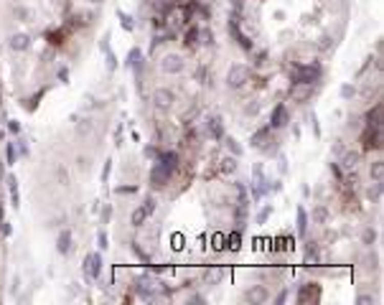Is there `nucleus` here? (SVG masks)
Returning <instances> with one entry per match:
<instances>
[{"label": "nucleus", "mask_w": 384, "mask_h": 305, "mask_svg": "<svg viewBox=\"0 0 384 305\" xmlns=\"http://www.w3.org/2000/svg\"><path fill=\"white\" fill-rule=\"evenodd\" d=\"M249 81V67L244 64H231L229 72H227V86L229 89H239Z\"/></svg>", "instance_id": "nucleus-1"}, {"label": "nucleus", "mask_w": 384, "mask_h": 305, "mask_svg": "<svg viewBox=\"0 0 384 305\" xmlns=\"http://www.w3.org/2000/svg\"><path fill=\"white\" fill-rule=\"evenodd\" d=\"M160 69H163L165 74H183L186 61H183L181 54H165V56L160 59Z\"/></svg>", "instance_id": "nucleus-2"}, {"label": "nucleus", "mask_w": 384, "mask_h": 305, "mask_svg": "<svg viewBox=\"0 0 384 305\" xmlns=\"http://www.w3.org/2000/svg\"><path fill=\"white\" fill-rule=\"evenodd\" d=\"M153 104H155V110H160V112L170 110V104H173V92L165 89V86H158L153 92Z\"/></svg>", "instance_id": "nucleus-3"}, {"label": "nucleus", "mask_w": 384, "mask_h": 305, "mask_svg": "<svg viewBox=\"0 0 384 305\" xmlns=\"http://www.w3.org/2000/svg\"><path fill=\"white\" fill-rule=\"evenodd\" d=\"M173 173L165 168V165H160V163H155L153 168H151V186L153 188H163L165 183H168V178H170Z\"/></svg>", "instance_id": "nucleus-4"}, {"label": "nucleus", "mask_w": 384, "mask_h": 305, "mask_svg": "<svg viewBox=\"0 0 384 305\" xmlns=\"http://www.w3.org/2000/svg\"><path fill=\"white\" fill-rule=\"evenodd\" d=\"M84 275L89 277H99L102 275V254H87L84 257Z\"/></svg>", "instance_id": "nucleus-5"}, {"label": "nucleus", "mask_w": 384, "mask_h": 305, "mask_svg": "<svg viewBox=\"0 0 384 305\" xmlns=\"http://www.w3.org/2000/svg\"><path fill=\"white\" fill-rule=\"evenodd\" d=\"M285 125H288V110H285V104H278L270 117V130H280Z\"/></svg>", "instance_id": "nucleus-6"}, {"label": "nucleus", "mask_w": 384, "mask_h": 305, "mask_svg": "<svg viewBox=\"0 0 384 305\" xmlns=\"http://www.w3.org/2000/svg\"><path fill=\"white\" fill-rule=\"evenodd\" d=\"M8 46H10L13 51L23 54V51H28V49H31V36H28V33H15V36L8 41Z\"/></svg>", "instance_id": "nucleus-7"}, {"label": "nucleus", "mask_w": 384, "mask_h": 305, "mask_svg": "<svg viewBox=\"0 0 384 305\" xmlns=\"http://www.w3.org/2000/svg\"><path fill=\"white\" fill-rule=\"evenodd\" d=\"M229 33L234 36V38H237V43H239V46H242L244 51H252V41H249V38H247V36L242 33V28H239V23H237L234 18L229 20Z\"/></svg>", "instance_id": "nucleus-8"}, {"label": "nucleus", "mask_w": 384, "mask_h": 305, "mask_svg": "<svg viewBox=\"0 0 384 305\" xmlns=\"http://www.w3.org/2000/svg\"><path fill=\"white\" fill-rule=\"evenodd\" d=\"M310 94H313V86H310V84H290V99L306 102Z\"/></svg>", "instance_id": "nucleus-9"}, {"label": "nucleus", "mask_w": 384, "mask_h": 305, "mask_svg": "<svg viewBox=\"0 0 384 305\" xmlns=\"http://www.w3.org/2000/svg\"><path fill=\"white\" fill-rule=\"evenodd\" d=\"M367 127L382 130V104H379V102L374 104V110H369V115H367Z\"/></svg>", "instance_id": "nucleus-10"}, {"label": "nucleus", "mask_w": 384, "mask_h": 305, "mask_svg": "<svg viewBox=\"0 0 384 305\" xmlns=\"http://www.w3.org/2000/svg\"><path fill=\"white\" fill-rule=\"evenodd\" d=\"M56 252H59V254H69V252H72V231H69V229H64V231L59 234V239H56Z\"/></svg>", "instance_id": "nucleus-11"}, {"label": "nucleus", "mask_w": 384, "mask_h": 305, "mask_svg": "<svg viewBox=\"0 0 384 305\" xmlns=\"http://www.w3.org/2000/svg\"><path fill=\"white\" fill-rule=\"evenodd\" d=\"M270 298V290L265 288V285H257V288H252L249 293H247V300L249 303H265Z\"/></svg>", "instance_id": "nucleus-12"}, {"label": "nucleus", "mask_w": 384, "mask_h": 305, "mask_svg": "<svg viewBox=\"0 0 384 305\" xmlns=\"http://www.w3.org/2000/svg\"><path fill=\"white\" fill-rule=\"evenodd\" d=\"M158 163H160V165H165V168H168V170L173 173V170L178 168V152H176V150L160 152V158H158Z\"/></svg>", "instance_id": "nucleus-13"}, {"label": "nucleus", "mask_w": 384, "mask_h": 305, "mask_svg": "<svg viewBox=\"0 0 384 305\" xmlns=\"http://www.w3.org/2000/svg\"><path fill=\"white\" fill-rule=\"evenodd\" d=\"M359 152H354V150H349V152H344V158H341V165H344V170H356V165H359Z\"/></svg>", "instance_id": "nucleus-14"}, {"label": "nucleus", "mask_w": 384, "mask_h": 305, "mask_svg": "<svg viewBox=\"0 0 384 305\" xmlns=\"http://www.w3.org/2000/svg\"><path fill=\"white\" fill-rule=\"evenodd\" d=\"M369 176H372L374 183H382L384 181V160H374V163L369 165Z\"/></svg>", "instance_id": "nucleus-15"}, {"label": "nucleus", "mask_w": 384, "mask_h": 305, "mask_svg": "<svg viewBox=\"0 0 384 305\" xmlns=\"http://www.w3.org/2000/svg\"><path fill=\"white\" fill-rule=\"evenodd\" d=\"M206 127H209V133H211V138H214V140H219V138L224 135V127H222V120H219V117H211Z\"/></svg>", "instance_id": "nucleus-16"}, {"label": "nucleus", "mask_w": 384, "mask_h": 305, "mask_svg": "<svg viewBox=\"0 0 384 305\" xmlns=\"http://www.w3.org/2000/svg\"><path fill=\"white\" fill-rule=\"evenodd\" d=\"M8 191H10L13 206L18 209V206H20V199H18V181H15V176H8Z\"/></svg>", "instance_id": "nucleus-17"}, {"label": "nucleus", "mask_w": 384, "mask_h": 305, "mask_svg": "<svg viewBox=\"0 0 384 305\" xmlns=\"http://www.w3.org/2000/svg\"><path fill=\"white\" fill-rule=\"evenodd\" d=\"M151 5L158 10V15H163V13H170V10H173L176 0H151Z\"/></svg>", "instance_id": "nucleus-18"}, {"label": "nucleus", "mask_w": 384, "mask_h": 305, "mask_svg": "<svg viewBox=\"0 0 384 305\" xmlns=\"http://www.w3.org/2000/svg\"><path fill=\"white\" fill-rule=\"evenodd\" d=\"M145 219H148V211L140 206V209H135V211H133V216H130V224H133V227H143V224H145Z\"/></svg>", "instance_id": "nucleus-19"}, {"label": "nucleus", "mask_w": 384, "mask_h": 305, "mask_svg": "<svg viewBox=\"0 0 384 305\" xmlns=\"http://www.w3.org/2000/svg\"><path fill=\"white\" fill-rule=\"evenodd\" d=\"M183 43H186V46H196V43H199V26H191V28L186 31Z\"/></svg>", "instance_id": "nucleus-20"}, {"label": "nucleus", "mask_w": 384, "mask_h": 305, "mask_svg": "<svg viewBox=\"0 0 384 305\" xmlns=\"http://www.w3.org/2000/svg\"><path fill=\"white\" fill-rule=\"evenodd\" d=\"M306 231H308V214L303 206H298V234L306 236Z\"/></svg>", "instance_id": "nucleus-21"}, {"label": "nucleus", "mask_w": 384, "mask_h": 305, "mask_svg": "<svg viewBox=\"0 0 384 305\" xmlns=\"http://www.w3.org/2000/svg\"><path fill=\"white\" fill-rule=\"evenodd\" d=\"M267 138H270V127H262L260 133L252 135V145H254V148H262V143H265Z\"/></svg>", "instance_id": "nucleus-22"}, {"label": "nucleus", "mask_w": 384, "mask_h": 305, "mask_svg": "<svg viewBox=\"0 0 384 305\" xmlns=\"http://www.w3.org/2000/svg\"><path fill=\"white\" fill-rule=\"evenodd\" d=\"M313 222L315 224H326L328 222V209L326 206H315L313 209Z\"/></svg>", "instance_id": "nucleus-23"}, {"label": "nucleus", "mask_w": 384, "mask_h": 305, "mask_svg": "<svg viewBox=\"0 0 384 305\" xmlns=\"http://www.w3.org/2000/svg\"><path fill=\"white\" fill-rule=\"evenodd\" d=\"M41 97H44V89H41V92H36V94H33V97H31L28 102L23 99V102H20V104H23V110H28V112H33V110L38 107V99H41Z\"/></svg>", "instance_id": "nucleus-24"}, {"label": "nucleus", "mask_w": 384, "mask_h": 305, "mask_svg": "<svg viewBox=\"0 0 384 305\" xmlns=\"http://www.w3.org/2000/svg\"><path fill=\"white\" fill-rule=\"evenodd\" d=\"M140 59H143V54H140V49H133V51L127 54V59H125V64H127V67H140Z\"/></svg>", "instance_id": "nucleus-25"}, {"label": "nucleus", "mask_w": 384, "mask_h": 305, "mask_svg": "<svg viewBox=\"0 0 384 305\" xmlns=\"http://www.w3.org/2000/svg\"><path fill=\"white\" fill-rule=\"evenodd\" d=\"M117 15H120V26H122L125 31H133V28H135V20H133V15H125L122 10H117Z\"/></svg>", "instance_id": "nucleus-26"}, {"label": "nucleus", "mask_w": 384, "mask_h": 305, "mask_svg": "<svg viewBox=\"0 0 384 305\" xmlns=\"http://www.w3.org/2000/svg\"><path fill=\"white\" fill-rule=\"evenodd\" d=\"M222 170H224V173H234V170H237V155L222 160Z\"/></svg>", "instance_id": "nucleus-27"}, {"label": "nucleus", "mask_w": 384, "mask_h": 305, "mask_svg": "<svg viewBox=\"0 0 384 305\" xmlns=\"http://www.w3.org/2000/svg\"><path fill=\"white\" fill-rule=\"evenodd\" d=\"M227 242H229V249H231V252H237V249L242 247V244H239V231H231L229 236H227Z\"/></svg>", "instance_id": "nucleus-28"}, {"label": "nucleus", "mask_w": 384, "mask_h": 305, "mask_svg": "<svg viewBox=\"0 0 384 305\" xmlns=\"http://www.w3.org/2000/svg\"><path fill=\"white\" fill-rule=\"evenodd\" d=\"M5 155H8V165L15 163V145L13 143H5Z\"/></svg>", "instance_id": "nucleus-29"}, {"label": "nucleus", "mask_w": 384, "mask_h": 305, "mask_svg": "<svg viewBox=\"0 0 384 305\" xmlns=\"http://www.w3.org/2000/svg\"><path fill=\"white\" fill-rule=\"evenodd\" d=\"M49 38H51V43H54V46H59V43H61V38H64V31H49Z\"/></svg>", "instance_id": "nucleus-30"}, {"label": "nucleus", "mask_w": 384, "mask_h": 305, "mask_svg": "<svg viewBox=\"0 0 384 305\" xmlns=\"http://www.w3.org/2000/svg\"><path fill=\"white\" fill-rule=\"evenodd\" d=\"M354 94H356V89H354L351 84H344V86H341V97H344V99H351Z\"/></svg>", "instance_id": "nucleus-31"}, {"label": "nucleus", "mask_w": 384, "mask_h": 305, "mask_svg": "<svg viewBox=\"0 0 384 305\" xmlns=\"http://www.w3.org/2000/svg\"><path fill=\"white\" fill-rule=\"evenodd\" d=\"M270 214H272V206H265V209L260 211V216H257V224H265V222L270 219Z\"/></svg>", "instance_id": "nucleus-32"}, {"label": "nucleus", "mask_w": 384, "mask_h": 305, "mask_svg": "<svg viewBox=\"0 0 384 305\" xmlns=\"http://www.w3.org/2000/svg\"><path fill=\"white\" fill-rule=\"evenodd\" d=\"M143 152H145V158H151V160H158V158H160V150H158L155 145H148Z\"/></svg>", "instance_id": "nucleus-33"}, {"label": "nucleus", "mask_w": 384, "mask_h": 305, "mask_svg": "<svg viewBox=\"0 0 384 305\" xmlns=\"http://www.w3.org/2000/svg\"><path fill=\"white\" fill-rule=\"evenodd\" d=\"M224 242H227V236H222V234H217V236H214V249H217V252H222V249L227 247Z\"/></svg>", "instance_id": "nucleus-34"}, {"label": "nucleus", "mask_w": 384, "mask_h": 305, "mask_svg": "<svg viewBox=\"0 0 384 305\" xmlns=\"http://www.w3.org/2000/svg\"><path fill=\"white\" fill-rule=\"evenodd\" d=\"M227 148H229L234 155H242V148L237 145V140H234V138H227Z\"/></svg>", "instance_id": "nucleus-35"}, {"label": "nucleus", "mask_w": 384, "mask_h": 305, "mask_svg": "<svg viewBox=\"0 0 384 305\" xmlns=\"http://www.w3.org/2000/svg\"><path fill=\"white\" fill-rule=\"evenodd\" d=\"M97 244H99V249H107L110 239H107V234H104V231H99V234H97Z\"/></svg>", "instance_id": "nucleus-36"}, {"label": "nucleus", "mask_w": 384, "mask_h": 305, "mask_svg": "<svg viewBox=\"0 0 384 305\" xmlns=\"http://www.w3.org/2000/svg\"><path fill=\"white\" fill-rule=\"evenodd\" d=\"M110 173H112V160H107V163H104V168H102V181H104V183H107Z\"/></svg>", "instance_id": "nucleus-37"}, {"label": "nucleus", "mask_w": 384, "mask_h": 305, "mask_svg": "<svg viewBox=\"0 0 384 305\" xmlns=\"http://www.w3.org/2000/svg\"><path fill=\"white\" fill-rule=\"evenodd\" d=\"M356 305H374V298H372V295H359V298H356Z\"/></svg>", "instance_id": "nucleus-38"}, {"label": "nucleus", "mask_w": 384, "mask_h": 305, "mask_svg": "<svg viewBox=\"0 0 384 305\" xmlns=\"http://www.w3.org/2000/svg\"><path fill=\"white\" fill-rule=\"evenodd\" d=\"M143 209H145V211H148V216H151V214H153V211H155V201H153V199H145V204H143Z\"/></svg>", "instance_id": "nucleus-39"}, {"label": "nucleus", "mask_w": 384, "mask_h": 305, "mask_svg": "<svg viewBox=\"0 0 384 305\" xmlns=\"http://www.w3.org/2000/svg\"><path fill=\"white\" fill-rule=\"evenodd\" d=\"M331 46H333V38H331V36H323V38H321V49L326 51V49H331Z\"/></svg>", "instance_id": "nucleus-40"}, {"label": "nucleus", "mask_w": 384, "mask_h": 305, "mask_svg": "<svg viewBox=\"0 0 384 305\" xmlns=\"http://www.w3.org/2000/svg\"><path fill=\"white\" fill-rule=\"evenodd\" d=\"M59 81H61V84H69V69H59Z\"/></svg>", "instance_id": "nucleus-41"}, {"label": "nucleus", "mask_w": 384, "mask_h": 305, "mask_svg": "<svg viewBox=\"0 0 384 305\" xmlns=\"http://www.w3.org/2000/svg\"><path fill=\"white\" fill-rule=\"evenodd\" d=\"M59 183H64V186L69 183V173H67L64 168H59Z\"/></svg>", "instance_id": "nucleus-42"}, {"label": "nucleus", "mask_w": 384, "mask_h": 305, "mask_svg": "<svg viewBox=\"0 0 384 305\" xmlns=\"http://www.w3.org/2000/svg\"><path fill=\"white\" fill-rule=\"evenodd\" d=\"M138 191V186H120L117 188V193H135Z\"/></svg>", "instance_id": "nucleus-43"}, {"label": "nucleus", "mask_w": 384, "mask_h": 305, "mask_svg": "<svg viewBox=\"0 0 384 305\" xmlns=\"http://www.w3.org/2000/svg\"><path fill=\"white\" fill-rule=\"evenodd\" d=\"M8 130H10V133H20V125H18L15 120H8Z\"/></svg>", "instance_id": "nucleus-44"}, {"label": "nucleus", "mask_w": 384, "mask_h": 305, "mask_svg": "<svg viewBox=\"0 0 384 305\" xmlns=\"http://www.w3.org/2000/svg\"><path fill=\"white\" fill-rule=\"evenodd\" d=\"M110 216H112V206H107V209L102 211V222H104V224H110Z\"/></svg>", "instance_id": "nucleus-45"}, {"label": "nucleus", "mask_w": 384, "mask_h": 305, "mask_svg": "<svg viewBox=\"0 0 384 305\" xmlns=\"http://www.w3.org/2000/svg\"><path fill=\"white\" fill-rule=\"evenodd\" d=\"M0 231H3L5 236H10V234H13V229H10V224H8V222H5V224L0 222Z\"/></svg>", "instance_id": "nucleus-46"}, {"label": "nucleus", "mask_w": 384, "mask_h": 305, "mask_svg": "<svg viewBox=\"0 0 384 305\" xmlns=\"http://www.w3.org/2000/svg\"><path fill=\"white\" fill-rule=\"evenodd\" d=\"M254 112H257V102H252V104L244 107V115H254Z\"/></svg>", "instance_id": "nucleus-47"}, {"label": "nucleus", "mask_w": 384, "mask_h": 305, "mask_svg": "<svg viewBox=\"0 0 384 305\" xmlns=\"http://www.w3.org/2000/svg\"><path fill=\"white\" fill-rule=\"evenodd\" d=\"M364 242H367V244H369V242H374V231H372V229H367V231H364Z\"/></svg>", "instance_id": "nucleus-48"}, {"label": "nucleus", "mask_w": 384, "mask_h": 305, "mask_svg": "<svg viewBox=\"0 0 384 305\" xmlns=\"http://www.w3.org/2000/svg\"><path fill=\"white\" fill-rule=\"evenodd\" d=\"M214 41V36H211V31H204V43H211Z\"/></svg>", "instance_id": "nucleus-49"}, {"label": "nucleus", "mask_w": 384, "mask_h": 305, "mask_svg": "<svg viewBox=\"0 0 384 305\" xmlns=\"http://www.w3.org/2000/svg\"><path fill=\"white\" fill-rule=\"evenodd\" d=\"M331 170H333V176H336V178H341V168H338L336 163H331Z\"/></svg>", "instance_id": "nucleus-50"}, {"label": "nucleus", "mask_w": 384, "mask_h": 305, "mask_svg": "<svg viewBox=\"0 0 384 305\" xmlns=\"http://www.w3.org/2000/svg\"><path fill=\"white\" fill-rule=\"evenodd\" d=\"M285 298H288V293H280V295L275 298V303H285Z\"/></svg>", "instance_id": "nucleus-51"}, {"label": "nucleus", "mask_w": 384, "mask_h": 305, "mask_svg": "<svg viewBox=\"0 0 384 305\" xmlns=\"http://www.w3.org/2000/svg\"><path fill=\"white\" fill-rule=\"evenodd\" d=\"M3 178H5V163L0 160V181H3Z\"/></svg>", "instance_id": "nucleus-52"}, {"label": "nucleus", "mask_w": 384, "mask_h": 305, "mask_svg": "<svg viewBox=\"0 0 384 305\" xmlns=\"http://www.w3.org/2000/svg\"><path fill=\"white\" fill-rule=\"evenodd\" d=\"M89 3H102V0H89Z\"/></svg>", "instance_id": "nucleus-53"}, {"label": "nucleus", "mask_w": 384, "mask_h": 305, "mask_svg": "<svg viewBox=\"0 0 384 305\" xmlns=\"http://www.w3.org/2000/svg\"><path fill=\"white\" fill-rule=\"evenodd\" d=\"M0 140H3V133H0Z\"/></svg>", "instance_id": "nucleus-54"}, {"label": "nucleus", "mask_w": 384, "mask_h": 305, "mask_svg": "<svg viewBox=\"0 0 384 305\" xmlns=\"http://www.w3.org/2000/svg\"><path fill=\"white\" fill-rule=\"evenodd\" d=\"M0 120H3V115H0Z\"/></svg>", "instance_id": "nucleus-55"}]
</instances>
